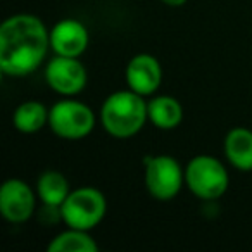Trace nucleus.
Returning <instances> with one entry per match:
<instances>
[{
    "mask_svg": "<svg viewBox=\"0 0 252 252\" xmlns=\"http://www.w3.org/2000/svg\"><path fill=\"white\" fill-rule=\"evenodd\" d=\"M149 121L159 130H175L183 119V107L171 95H158L147 102Z\"/></svg>",
    "mask_w": 252,
    "mask_h": 252,
    "instance_id": "nucleus-12",
    "label": "nucleus"
},
{
    "mask_svg": "<svg viewBox=\"0 0 252 252\" xmlns=\"http://www.w3.org/2000/svg\"><path fill=\"white\" fill-rule=\"evenodd\" d=\"M90 35L87 26L73 18L61 19L50 30V49L56 56L80 57L87 50Z\"/></svg>",
    "mask_w": 252,
    "mask_h": 252,
    "instance_id": "nucleus-10",
    "label": "nucleus"
},
{
    "mask_svg": "<svg viewBox=\"0 0 252 252\" xmlns=\"http://www.w3.org/2000/svg\"><path fill=\"white\" fill-rule=\"evenodd\" d=\"M185 185L202 200H216L224 195L230 185V175L220 159L200 154L190 159L185 168Z\"/></svg>",
    "mask_w": 252,
    "mask_h": 252,
    "instance_id": "nucleus-3",
    "label": "nucleus"
},
{
    "mask_svg": "<svg viewBox=\"0 0 252 252\" xmlns=\"http://www.w3.org/2000/svg\"><path fill=\"white\" fill-rule=\"evenodd\" d=\"M147 121V100L131 88L111 94L100 107L102 128L114 138L133 137Z\"/></svg>",
    "mask_w": 252,
    "mask_h": 252,
    "instance_id": "nucleus-2",
    "label": "nucleus"
},
{
    "mask_svg": "<svg viewBox=\"0 0 252 252\" xmlns=\"http://www.w3.org/2000/svg\"><path fill=\"white\" fill-rule=\"evenodd\" d=\"M49 126L57 137L66 140H81L94 131L95 112L80 100H59L50 107Z\"/></svg>",
    "mask_w": 252,
    "mask_h": 252,
    "instance_id": "nucleus-5",
    "label": "nucleus"
},
{
    "mask_svg": "<svg viewBox=\"0 0 252 252\" xmlns=\"http://www.w3.org/2000/svg\"><path fill=\"white\" fill-rule=\"evenodd\" d=\"M224 156L238 171H252V131L244 126L231 128L224 138Z\"/></svg>",
    "mask_w": 252,
    "mask_h": 252,
    "instance_id": "nucleus-11",
    "label": "nucleus"
},
{
    "mask_svg": "<svg viewBox=\"0 0 252 252\" xmlns=\"http://www.w3.org/2000/svg\"><path fill=\"white\" fill-rule=\"evenodd\" d=\"M126 85L137 94L149 97L156 94L162 83V66L152 54H137L133 56L125 71Z\"/></svg>",
    "mask_w": 252,
    "mask_h": 252,
    "instance_id": "nucleus-9",
    "label": "nucleus"
},
{
    "mask_svg": "<svg viewBox=\"0 0 252 252\" xmlns=\"http://www.w3.org/2000/svg\"><path fill=\"white\" fill-rule=\"evenodd\" d=\"M50 49V30L35 14H14L0 26V69L14 78L35 73Z\"/></svg>",
    "mask_w": 252,
    "mask_h": 252,
    "instance_id": "nucleus-1",
    "label": "nucleus"
},
{
    "mask_svg": "<svg viewBox=\"0 0 252 252\" xmlns=\"http://www.w3.org/2000/svg\"><path fill=\"white\" fill-rule=\"evenodd\" d=\"M162 4L169 5V7H182L187 4V0H161Z\"/></svg>",
    "mask_w": 252,
    "mask_h": 252,
    "instance_id": "nucleus-16",
    "label": "nucleus"
},
{
    "mask_svg": "<svg viewBox=\"0 0 252 252\" xmlns=\"http://www.w3.org/2000/svg\"><path fill=\"white\" fill-rule=\"evenodd\" d=\"M49 112L42 102L38 100H26L18 105L12 116V123L18 131L25 135H33L40 131L45 125H49Z\"/></svg>",
    "mask_w": 252,
    "mask_h": 252,
    "instance_id": "nucleus-14",
    "label": "nucleus"
},
{
    "mask_svg": "<svg viewBox=\"0 0 252 252\" xmlns=\"http://www.w3.org/2000/svg\"><path fill=\"white\" fill-rule=\"evenodd\" d=\"M145 187L156 200H173L185 183V169L173 156L145 158Z\"/></svg>",
    "mask_w": 252,
    "mask_h": 252,
    "instance_id": "nucleus-6",
    "label": "nucleus"
},
{
    "mask_svg": "<svg viewBox=\"0 0 252 252\" xmlns=\"http://www.w3.org/2000/svg\"><path fill=\"white\" fill-rule=\"evenodd\" d=\"M69 193V182L61 171L47 169L36 180V195L43 202V206L61 207Z\"/></svg>",
    "mask_w": 252,
    "mask_h": 252,
    "instance_id": "nucleus-13",
    "label": "nucleus"
},
{
    "mask_svg": "<svg viewBox=\"0 0 252 252\" xmlns=\"http://www.w3.org/2000/svg\"><path fill=\"white\" fill-rule=\"evenodd\" d=\"M49 252H97L98 244L92 238V235L87 230H78L69 228L66 231L59 233L50 240Z\"/></svg>",
    "mask_w": 252,
    "mask_h": 252,
    "instance_id": "nucleus-15",
    "label": "nucleus"
},
{
    "mask_svg": "<svg viewBox=\"0 0 252 252\" xmlns=\"http://www.w3.org/2000/svg\"><path fill=\"white\" fill-rule=\"evenodd\" d=\"M36 197L32 187L23 180H5L0 187V213L9 223H25L35 213Z\"/></svg>",
    "mask_w": 252,
    "mask_h": 252,
    "instance_id": "nucleus-8",
    "label": "nucleus"
},
{
    "mask_svg": "<svg viewBox=\"0 0 252 252\" xmlns=\"http://www.w3.org/2000/svg\"><path fill=\"white\" fill-rule=\"evenodd\" d=\"M105 211H107V200L104 193L95 187H81L71 190L67 199L61 206L63 221L67 226L87 231L100 224Z\"/></svg>",
    "mask_w": 252,
    "mask_h": 252,
    "instance_id": "nucleus-4",
    "label": "nucleus"
},
{
    "mask_svg": "<svg viewBox=\"0 0 252 252\" xmlns=\"http://www.w3.org/2000/svg\"><path fill=\"white\" fill-rule=\"evenodd\" d=\"M45 81L59 95L73 97L87 87V67L78 57L56 56L45 66Z\"/></svg>",
    "mask_w": 252,
    "mask_h": 252,
    "instance_id": "nucleus-7",
    "label": "nucleus"
}]
</instances>
